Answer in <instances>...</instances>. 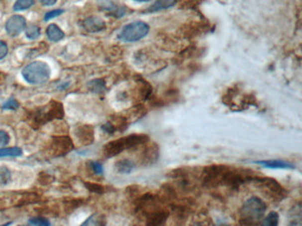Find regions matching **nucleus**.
I'll use <instances>...</instances> for the list:
<instances>
[{"mask_svg":"<svg viewBox=\"0 0 302 226\" xmlns=\"http://www.w3.org/2000/svg\"><path fill=\"white\" fill-rule=\"evenodd\" d=\"M150 27L148 24L144 21H134L125 25L118 37L123 42L134 43L143 39L148 35Z\"/></svg>","mask_w":302,"mask_h":226,"instance_id":"0eeeda50","label":"nucleus"},{"mask_svg":"<svg viewBox=\"0 0 302 226\" xmlns=\"http://www.w3.org/2000/svg\"><path fill=\"white\" fill-rule=\"evenodd\" d=\"M135 214L141 226H164L170 211L165 200L153 193L139 195L135 201Z\"/></svg>","mask_w":302,"mask_h":226,"instance_id":"f03ea898","label":"nucleus"},{"mask_svg":"<svg viewBox=\"0 0 302 226\" xmlns=\"http://www.w3.org/2000/svg\"><path fill=\"white\" fill-rule=\"evenodd\" d=\"M136 166H137V164L134 162L133 160L129 158H122L119 161H117L115 165H114V169L120 174H129V173L134 171Z\"/></svg>","mask_w":302,"mask_h":226,"instance_id":"2eb2a0df","label":"nucleus"},{"mask_svg":"<svg viewBox=\"0 0 302 226\" xmlns=\"http://www.w3.org/2000/svg\"><path fill=\"white\" fill-rule=\"evenodd\" d=\"M21 75L28 83H45L50 79L51 68L43 61H35L25 67Z\"/></svg>","mask_w":302,"mask_h":226,"instance_id":"423d86ee","label":"nucleus"},{"mask_svg":"<svg viewBox=\"0 0 302 226\" xmlns=\"http://www.w3.org/2000/svg\"><path fill=\"white\" fill-rule=\"evenodd\" d=\"M76 136L83 145H90L94 142V129L87 126L79 127L76 131Z\"/></svg>","mask_w":302,"mask_h":226,"instance_id":"4468645a","label":"nucleus"},{"mask_svg":"<svg viewBox=\"0 0 302 226\" xmlns=\"http://www.w3.org/2000/svg\"><path fill=\"white\" fill-rule=\"evenodd\" d=\"M266 203L259 197L246 200L239 211V223L241 226H259L265 216Z\"/></svg>","mask_w":302,"mask_h":226,"instance_id":"20e7f679","label":"nucleus"},{"mask_svg":"<svg viewBox=\"0 0 302 226\" xmlns=\"http://www.w3.org/2000/svg\"><path fill=\"white\" fill-rule=\"evenodd\" d=\"M149 142L139 146L140 149L137 156V163L143 166L152 165L160 156V150L157 144L150 143Z\"/></svg>","mask_w":302,"mask_h":226,"instance_id":"1a4fd4ad","label":"nucleus"},{"mask_svg":"<svg viewBox=\"0 0 302 226\" xmlns=\"http://www.w3.org/2000/svg\"><path fill=\"white\" fill-rule=\"evenodd\" d=\"M29 223L36 226H51V224L49 222L47 219H42V218H36V219H32Z\"/></svg>","mask_w":302,"mask_h":226,"instance_id":"a878e982","label":"nucleus"},{"mask_svg":"<svg viewBox=\"0 0 302 226\" xmlns=\"http://www.w3.org/2000/svg\"><path fill=\"white\" fill-rule=\"evenodd\" d=\"M35 3V0H17L13 4V11L20 12L31 7Z\"/></svg>","mask_w":302,"mask_h":226,"instance_id":"5701e85b","label":"nucleus"},{"mask_svg":"<svg viewBox=\"0 0 302 226\" xmlns=\"http://www.w3.org/2000/svg\"><path fill=\"white\" fill-rule=\"evenodd\" d=\"M279 224V215L276 211H271L266 218L262 219L261 226H278Z\"/></svg>","mask_w":302,"mask_h":226,"instance_id":"aec40b11","label":"nucleus"},{"mask_svg":"<svg viewBox=\"0 0 302 226\" xmlns=\"http://www.w3.org/2000/svg\"><path fill=\"white\" fill-rule=\"evenodd\" d=\"M262 195L273 202H281L286 198L287 192L276 179L258 174L252 181Z\"/></svg>","mask_w":302,"mask_h":226,"instance_id":"39448f33","label":"nucleus"},{"mask_svg":"<svg viewBox=\"0 0 302 226\" xmlns=\"http://www.w3.org/2000/svg\"><path fill=\"white\" fill-rule=\"evenodd\" d=\"M26 28V20L24 17L20 15H13L10 17L6 24H5V30L9 36H19L21 32Z\"/></svg>","mask_w":302,"mask_h":226,"instance_id":"9b49d317","label":"nucleus"},{"mask_svg":"<svg viewBox=\"0 0 302 226\" xmlns=\"http://www.w3.org/2000/svg\"><path fill=\"white\" fill-rule=\"evenodd\" d=\"M63 115H64V111L61 103L52 102L44 106V108L36 111L34 116V122L37 126H41L43 124L45 125L53 119H61Z\"/></svg>","mask_w":302,"mask_h":226,"instance_id":"6e6552de","label":"nucleus"},{"mask_svg":"<svg viewBox=\"0 0 302 226\" xmlns=\"http://www.w3.org/2000/svg\"><path fill=\"white\" fill-rule=\"evenodd\" d=\"M223 226V225H222V226Z\"/></svg>","mask_w":302,"mask_h":226,"instance_id":"e433bc0d","label":"nucleus"},{"mask_svg":"<svg viewBox=\"0 0 302 226\" xmlns=\"http://www.w3.org/2000/svg\"><path fill=\"white\" fill-rule=\"evenodd\" d=\"M41 4L46 6H51L53 4H56L57 0H39Z\"/></svg>","mask_w":302,"mask_h":226,"instance_id":"2f4dec72","label":"nucleus"},{"mask_svg":"<svg viewBox=\"0 0 302 226\" xmlns=\"http://www.w3.org/2000/svg\"><path fill=\"white\" fill-rule=\"evenodd\" d=\"M91 167H92V170L95 174L102 175L104 172V168L103 165L99 162H91Z\"/></svg>","mask_w":302,"mask_h":226,"instance_id":"cd10ccee","label":"nucleus"},{"mask_svg":"<svg viewBox=\"0 0 302 226\" xmlns=\"http://www.w3.org/2000/svg\"><path fill=\"white\" fill-rule=\"evenodd\" d=\"M85 186L88 190L93 192V193H95V194L101 195V194H103L105 192V188L102 187L101 185H99V184H96V183L85 182Z\"/></svg>","mask_w":302,"mask_h":226,"instance_id":"393cba45","label":"nucleus"},{"mask_svg":"<svg viewBox=\"0 0 302 226\" xmlns=\"http://www.w3.org/2000/svg\"><path fill=\"white\" fill-rule=\"evenodd\" d=\"M134 1H137V2H141V3H145V2H149L151 0H134Z\"/></svg>","mask_w":302,"mask_h":226,"instance_id":"72a5a7b5","label":"nucleus"},{"mask_svg":"<svg viewBox=\"0 0 302 226\" xmlns=\"http://www.w3.org/2000/svg\"><path fill=\"white\" fill-rule=\"evenodd\" d=\"M255 163L262 165L267 169H279V170H293L295 168V165L289 162H286L284 160H278V159H270V160H261L257 161Z\"/></svg>","mask_w":302,"mask_h":226,"instance_id":"f8f14e48","label":"nucleus"},{"mask_svg":"<svg viewBox=\"0 0 302 226\" xmlns=\"http://www.w3.org/2000/svg\"><path fill=\"white\" fill-rule=\"evenodd\" d=\"M82 25L85 30L90 33H97V32L102 31L105 28L104 20L96 16H92V17L85 19L83 21Z\"/></svg>","mask_w":302,"mask_h":226,"instance_id":"ddd939ff","label":"nucleus"},{"mask_svg":"<svg viewBox=\"0 0 302 226\" xmlns=\"http://www.w3.org/2000/svg\"><path fill=\"white\" fill-rule=\"evenodd\" d=\"M149 136L145 134H132L106 143L103 147V154L105 157L111 158L120 155L125 151H129L148 143Z\"/></svg>","mask_w":302,"mask_h":226,"instance_id":"7ed1b4c3","label":"nucleus"},{"mask_svg":"<svg viewBox=\"0 0 302 226\" xmlns=\"http://www.w3.org/2000/svg\"><path fill=\"white\" fill-rule=\"evenodd\" d=\"M63 12H64V10H62V9H56V10L48 12L45 15V20L48 21V20H52L53 18H56L58 16L61 15Z\"/></svg>","mask_w":302,"mask_h":226,"instance_id":"bb28decb","label":"nucleus"},{"mask_svg":"<svg viewBox=\"0 0 302 226\" xmlns=\"http://www.w3.org/2000/svg\"><path fill=\"white\" fill-rule=\"evenodd\" d=\"M80 226H106V218L101 213H94Z\"/></svg>","mask_w":302,"mask_h":226,"instance_id":"dca6fc26","label":"nucleus"},{"mask_svg":"<svg viewBox=\"0 0 302 226\" xmlns=\"http://www.w3.org/2000/svg\"><path fill=\"white\" fill-rule=\"evenodd\" d=\"M10 141L8 134L6 132L0 131V148L4 147L7 145Z\"/></svg>","mask_w":302,"mask_h":226,"instance_id":"c756f323","label":"nucleus"},{"mask_svg":"<svg viewBox=\"0 0 302 226\" xmlns=\"http://www.w3.org/2000/svg\"><path fill=\"white\" fill-rule=\"evenodd\" d=\"M204 226V225H203V224H201V223H196V224H194V226Z\"/></svg>","mask_w":302,"mask_h":226,"instance_id":"f704fd0d","label":"nucleus"},{"mask_svg":"<svg viewBox=\"0 0 302 226\" xmlns=\"http://www.w3.org/2000/svg\"><path fill=\"white\" fill-rule=\"evenodd\" d=\"M29 226V225H22V226Z\"/></svg>","mask_w":302,"mask_h":226,"instance_id":"c9c22d12","label":"nucleus"},{"mask_svg":"<svg viewBox=\"0 0 302 226\" xmlns=\"http://www.w3.org/2000/svg\"><path fill=\"white\" fill-rule=\"evenodd\" d=\"M12 174L7 167L0 166V187L7 186L11 182Z\"/></svg>","mask_w":302,"mask_h":226,"instance_id":"4be33fe9","label":"nucleus"},{"mask_svg":"<svg viewBox=\"0 0 302 226\" xmlns=\"http://www.w3.org/2000/svg\"><path fill=\"white\" fill-rule=\"evenodd\" d=\"M257 175V172L250 169L236 168L226 164H211L202 170L200 179L202 186L207 188H238L246 183L252 182Z\"/></svg>","mask_w":302,"mask_h":226,"instance_id":"f257e3e1","label":"nucleus"},{"mask_svg":"<svg viewBox=\"0 0 302 226\" xmlns=\"http://www.w3.org/2000/svg\"><path fill=\"white\" fill-rule=\"evenodd\" d=\"M74 145L72 141L67 136L54 137L51 143V153L55 156H61L68 154L72 151Z\"/></svg>","mask_w":302,"mask_h":226,"instance_id":"9d476101","label":"nucleus"},{"mask_svg":"<svg viewBox=\"0 0 302 226\" xmlns=\"http://www.w3.org/2000/svg\"><path fill=\"white\" fill-rule=\"evenodd\" d=\"M8 53V47L4 42L0 41V60H3Z\"/></svg>","mask_w":302,"mask_h":226,"instance_id":"7c9ffc66","label":"nucleus"},{"mask_svg":"<svg viewBox=\"0 0 302 226\" xmlns=\"http://www.w3.org/2000/svg\"><path fill=\"white\" fill-rule=\"evenodd\" d=\"M46 35L48 36V39L52 42H59L64 38V32L61 30L55 24L49 25Z\"/></svg>","mask_w":302,"mask_h":226,"instance_id":"f3484780","label":"nucleus"},{"mask_svg":"<svg viewBox=\"0 0 302 226\" xmlns=\"http://www.w3.org/2000/svg\"><path fill=\"white\" fill-rule=\"evenodd\" d=\"M177 3V0H156L153 5L147 9V12H155L172 7Z\"/></svg>","mask_w":302,"mask_h":226,"instance_id":"a211bd4d","label":"nucleus"},{"mask_svg":"<svg viewBox=\"0 0 302 226\" xmlns=\"http://www.w3.org/2000/svg\"><path fill=\"white\" fill-rule=\"evenodd\" d=\"M26 36L28 39L35 40L38 38L40 36V28H38L36 25H30L27 29H26Z\"/></svg>","mask_w":302,"mask_h":226,"instance_id":"b1692460","label":"nucleus"},{"mask_svg":"<svg viewBox=\"0 0 302 226\" xmlns=\"http://www.w3.org/2000/svg\"><path fill=\"white\" fill-rule=\"evenodd\" d=\"M287 226H302V223L301 221H294V222L290 223Z\"/></svg>","mask_w":302,"mask_h":226,"instance_id":"473e14b6","label":"nucleus"},{"mask_svg":"<svg viewBox=\"0 0 302 226\" xmlns=\"http://www.w3.org/2000/svg\"><path fill=\"white\" fill-rule=\"evenodd\" d=\"M22 155L20 148L12 147L0 149V158L2 157H17Z\"/></svg>","mask_w":302,"mask_h":226,"instance_id":"6ab92c4d","label":"nucleus"},{"mask_svg":"<svg viewBox=\"0 0 302 226\" xmlns=\"http://www.w3.org/2000/svg\"><path fill=\"white\" fill-rule=\"evenodd\" d=\"M88 88H89L90 91L93 92V93H101L105 90V81L101 79L91 80L88 83Z\"/></svg>","mask_w":302,"mask_h":226,"instance_id":"412c9836","label":"nucleus"},{"mask_svg":"<svg viewBox=\"0 0 302 226\" xmlns=\"http://www.w3.org/2000/svg\"><path fill=\"white\" fill-rule=\"evenodd\" d=\"M18 107H19V103L17 102L16 100L12 99V98L9 99L3 105V109L4 110H15Z\"/></svg>","mask_w":302,"mask_h":226,"instance_id":"c85d7f7f","label":"nucleus"}]
</instances>
